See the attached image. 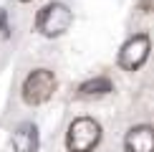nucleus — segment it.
<instances>
[{
  "label": "nucleus",
  "instance_id": "obj_1",
  "mask_svg": "<svg viewBox=\"0 0 154 152\" xmlns=\"http://www.w3.org/2000/svg\"><path fill=\"white\" fill-rule=\"evenodd\" d=\"M101 139V127L91 117H79L68 127V152H91Z\"/></svg>",
  "mask_w": 154,
  "mask_h": 152
},
{
  "label": "nucleus",
  "instance_id": "obj_2",
  "mask_svg": "<svg viewBox=\"0 0 154 152\" xmlns=\"http://www.w3.org/2000/svg\"><path fill=\"white\" fill-rule=\"evenodd\" d=\"M56 91V76L48 68H35L25 76L23 81V101L30 106H38L43 101H48Z\"/></svg>",
  "mask_w": 154,
  "mask_h": 152
},
{
  "label": "nucleus",
  "instance_id": "obj_3",
  "mask_svg": "<svg viewBox=\"0 0 154 152\" xmlns=\"http://www.w3.org/2000/svg\"><path fill=\"white\" fill-rule=\"evenodd\" d=\"M35 25H38V30L43 36L56 38V36H61V33L68 30V25H71V10L63 3H48L46 8L38 13Z\"/></svg>",
  "mask_w": 154,
  "mask_h": 152
},
{
  "label": "nucleus",
  "instance_id": "obj_4",
  "mask_svg": "<svg viewBox=\"0 0 154 152\" xmlns=\"http://www.w3.org/2000/svg\"><path fill=\"white\" fill-rule=\"evenodd\" d=\"M149 48H152V43H149L146 36L129 38L119 51V66L124 68V71H137V68L149 59Z\"/></svg>",
  "mask_w": 154,
  "mask_h": 152
},
{
  "label": "nucleus",
  "instance_id": "obj_5",
  "mask_svg": "<svg viewBox=\"0 0 154 152\" xmlns=\"http://www.w3.org/2000/svg\"><path fill=\"white\" fill-rule=\"evenodd\" d=\"M126 152H154V127L139 124L129 129V135L124 139Z\"/></svg>",
  "mask_w": 154,
  "mask_h": 152
},
{
  "label": "nucleus",
  "instance_id": "obj_6",
  "mask_svg": "<svg viewBox=\"0 0 154 152\" xmlns=\"http://www.w3.org/2000/svg\"><path fill=\"white\" fill-rule=\"evenodd\" d=\"M13 150L15 152H38V127L25 122L13 132Z\"/></svg>",
  "mask_w": 154,
  "mask_h": 152
},
{
  "label": "nucleus",
  "instance_id": "obj_7",
  "mask_svg": "<svg viewBox=\"0 0 154 152\" xmlns=\"http://www.w3.org/2000/svg\"><path fill=\"white\" fill-rule=\"evenodd\" d=\"M111 91V81L106 76H96L91 81H83L79 86V94L81 97H99V94H109Z\"/></svg>",
  "mask_w": 154,
  "mask_h": 152
},
{
  "label": "nucleus",
  "instance_id": "obj_8",
  "mask_svg": "<svg viewBox=\"0 0 154 152\" xmlns=\"http://www.w3.org/2000/svg\"><path fill=\"white\" fill-rule=\"evenodd\" d=\"M0 28H5V10H0Z\"/></svg>",
  "mask_w": 154,
  "mask_h": 152
},
{
  "label": "nucleus",
  "instance_id": "obj_9",
  "mask_svg": "<svg viewBox=\"0 0 154 152\" xmlns=\"http://www.w3.org/2000/svg\"><path fill=\"white\" fill-rule=\"evenodd\" d=\"M20 3H30V0H20Z\"/></svg>",
  "mask_w": 154,
  "mask_h": 152
}]
</instances>
